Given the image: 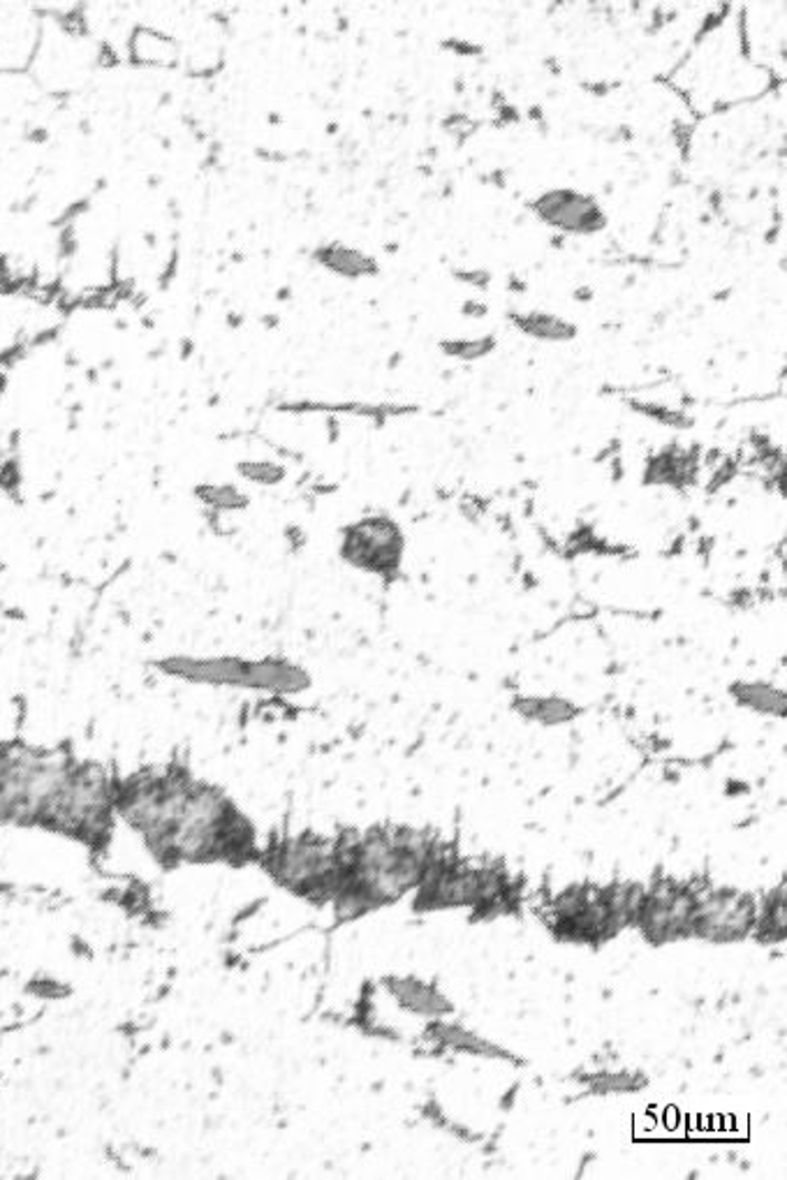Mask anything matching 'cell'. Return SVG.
I'll return each mask as SVG.
<instances>
[{"label":"cell","instance_id":"cell-2","mask_svg":"<svg viewBox=\"0 0 787 1180\" xmlns=\"http://www.w3.org/2000/svg\"><path fill=\"white\" fill-rule=\"evenodd\" d=\"M114 815L117 787L110 776L98 766H70L40 825L81 840H95L110 831Z\"/></svg>","mask_w":787,"mask_h":1180},{"label":"cell","instance_id":"cell-9","mask_svg":"<svg viewBox=\"0 0 787 1180\" xmlns=\"http://www.w3.org/2000/svg\"><path fill=\"white\" fill-rule=\"evenodd\" d=\"M517 710L522 713V716L535 720V723H542V725H561V723H569L575 716H577V708L565 702V699H558V697H549V699H522L517 704Z\"/></svg>","mask_w":787,"mask_h":1180},{"label":"cell","instance_id":"cell-11","mask_svg":"<svg viewBox=\"0 0 787 1180\" xmlns=\"http://www.w3.org/2000/svg\"><path fill=\"white\" fill-rule=\"evenodd\" d=\"M392 991L396 994V998L408 1007L413 1011H422V1013H436V1011H445L450 1009V1005L438 996L433 994L428 986L420 984V981H394L392 984Z\"/></svg>","mask_w":787,"mask_h":1180},{"label":"cell","instance_id":"cell-5","mask_svg":"<svg viewBox=\"0 0 787 1180\" xmlns=\"http://www.w3.org/2000/svg\"><path fill=\"white\" fill-rule=\"evenodd\" d=\"M160 667L190 683L234 685V688H251L253 683V663L236 657H172Z\"/></svg>","mask_w":787,"mask_h":1180},{"label":"cell","instance_id":"cell-1","mask_svg":"<svg viewBox=\"0 0 787 1180\" xmlns=\"http://www.w3.org/2000/svg\"><path fill=\"white\" fill-rule=\"evenodd\" d=\"M117 815L172 861L228 859L253 847L249 825L221 791L172 771L117 787Z\"/></svg>","mask_w":787,"mask_h":1180},{"label":"cell","instance_id":"cell-12","mask_svg":"<svg viewBox=\"0 0 787 1180\" xmlns=\"http://www.w3.org/2000/svg\"><path fill=\"white\" fill-rule=\"evenodd\" d=\"M198 496L204 505L219 512H234V510L246 507L249 503L246 496H243V493L232 484H206L198 488Z\"/></svg>","mask_w":787,"mask_h":1180},{"label":"cell","instance_id":"cell-16","mask_svg":"<svg viewBox=\"0 0 787 1180\" xmlns=\"http://www.w3.org/2000/svg\"><path fill=\"white\" fill-rule=\"evenodd\" d=\"M461 311H464V315H468V317H484L488 313V306L482 304V301H466L464 309H461Z\"/></svg>","mask_w":787,"mask_h":1180},{"label":"cell","instance_id":"cell-4","mask_svg":"<svg viewBox=\"0 0 787 1180\" xmlns=\"http://www.w3.org/2000/svg\"><path fill=\"white\" fill-rule=\"evenodd\" d=\"M533 211L542 223L567 234H598L607 228V215L601 204L577 190H549L535 200Z\"/></svg>","mask_w":787,"mask_h":1180},{"label":"cell","instance_id":"cell-15","mask_svg":"<svg viewBox=\"0 0 787 1180\" xmlns=\"http://www.w3.org/2000/svg\"><path fill=\"white\" fill-rule=\"evenodd\" d=\"M456 279H458V281H464V283H468V285H473V288H477V290H486L488 283H492V273H488V271H480V269H477V271L456 273Z\"/></svg>","mask_w":787,"mask_h":1180},{"label":"cell","instance_id":"cell-18","mask_svg":"<svg viewBox=\"0 0 787 1180\" xmlns=\"http://www.w3.org/2000/svg\"><path fill=\"white\" fill-rule=\"evenodd\" d=\"M575 299H579V301H588V299H593V290H591V288H582V290L575 292Z\"/></svg>","mask_w":787,"mask_h":1180},{"label":"cell","instance_id":"cell-17","mask_svg":"<svg viewBox=\"0 0 787 1180\" xmlns=\"http://www.w3.org/2000/svg\"><path fill=\"white\" fill-rule=\"evenodd\" d=\"M12 283V271L6 258H0V292H3Z\"/></svg>","mask_w":787,"mask_h":1180},{"label":"cell","instance_id":"cell-6","mask_svg":"<svg viewBox=\"0 0 787 1180\" xmlns=\"http://www.w3.org/2000/svg\"><path fill=\"white\" fill-rule=\"evenodd\" d=\"M313 258L324 269H330L332 273H336V276H341V279L355 281V279L375 276V273L380 271L377 262L371 255L362 253L360 249H352V245L339 243V241L320 245V249L313 253Z\"/></svg>","mask_w":787,"mask_h":1180},{"label":"cell","instance_id":"cell-3","mask_svg":"<svg viewBox=\"0 0 787 1180\" xmlns=\"http://www.w3.org/2000/svg\"><path fill=\"white\" fill-rule=\"evenodd\" d=\"M341 556L373 574H394L403 558L401 528L387 516H369L343 533Z\"/></svg>","mask_w":787,"mask_h":1180},{"label":"cell","instance_id":"cell-13","mask_svg":"<svg viewBox=\"0 0 787 1180\" xmlns=\"http://www.w3.org/2000/svg\"><path fill=\"white\" fill-rule=\"evenodd\" d=\"M239 473L260 486H274L285 480V468L274 461H246L239 465Z\"/></svg>","mask_w":787,"mask_h":1180},{"label":"cell","instance_id":"cell-14","mask_svg":"<svg viewBox=\"0 0 787 1180\" xmlns=\"http://www.w3.org/2000/svg\"><path fill=\"white\" fill-rule=\"evenodd\" d=\"M494 347H496V339H492V336L475 339V341H447V343H443V350L447 354L458 356V360H466V362H473V360H480V356H486Z\"/></svg>","mask_w":787,"mask_h":1180},{"label":"cell","instance_id":"cell-8","mask_svg":"<svg viewBox=\"0 0 787 1180\" xmlns=\"http://www.w3.org/2000/svg\"><path fill=\"white\" fill-rule=\"evenodd\" d=\"M132 61L144 65H174L176 44L162 33L138 31V36H132Z\"/></svg>","mask_w":787,"mask_h":1180},{"label":"cell","instance_id":"cell-10","mask_svg":"<svg viewBox=\"0 0 787 1180\" xmlns=\"http://www.w3.org/2000/svg\"><path fill=\"white\" fill-rule=\"evenodd\" d=\"M735 695L739 704L753 710L769 713V716H778V718L785 716V695L771 688V685L767 683H741L735 688Z\"/></svg>","mask_w":787,"mask_h":1180},{"label":"cell","instance_id":"cell-7","mask_svg":"<svg viewBox=\"0 0 787 1180\" xmlns=\"http://www.w3.org/2000/svg\"><path fill=\"white\" fill-rule=\"evenodd\" d=\"M509 320L514 326L519 329V332L537 341L567 343V341L577 339V326L552 313H526V315L509 313Z\"/></svg>","mask_w":787,"mask_h":1180}]
</instances>
